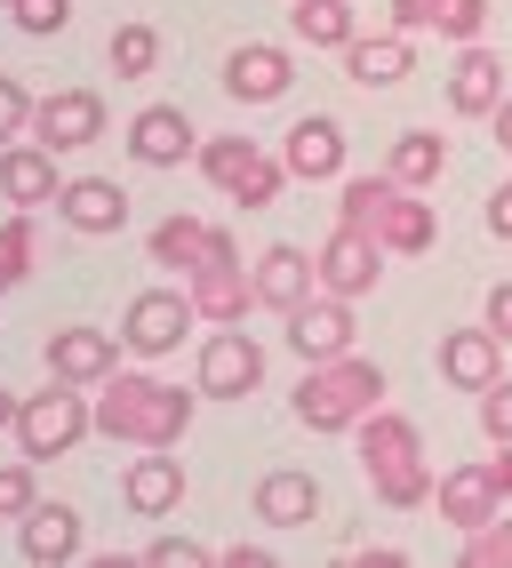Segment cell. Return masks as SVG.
Segmentation results:
<instances>
[{"label":"cell","instance_id":"1","mask_svg":"<svg viewBox=\"0 0 512 568\" xmlns=\"http://www.w3.org/2000/svg\"><path fill=\"white\" fill-rule=\"evenodd\" d=\"M193 400L185 385H161V376H144V368H113L96 385V433L104 440H121V448H176L193 433Z\"/></svg>","mask_w":512,"mask_h":568},{"label":"cell","instance_id":"2","mask_svg":"<svg viewBox=\"0 0 512 568\" xmlns=\"http://www.w3.org/2000/svg\"><path fill=\"white\" fill-rule=\"evenodd\" d=\"M360 473H369V488L392 505V513H417V505H432V465H424V433L409 425L400 408H369L360 416Z\"/></svg>","mask_w":512,"mask_h":568},{"label":"cell","instance_id":"3","mask_svg":"<svg viewBox=\"0 0 512 568\" xmlns=\"http://www.w3.org/2000/svg\"><path fill=\"white\" fill-rule=\"evenodd\" d=\"M337 224H360L369 241H385V256H424L432 248V201H417V184H400L392 169L385 176H345V201H337Z\"/></svg>","mask_w":512,"mask_h":568},{"label":"cell","instance_id":"4","mask_svg":"<svg viewBox=\"0 0 512 568\" xmlns=\"http://www.w3.org/2000/svg\"><path fill=\"white\" fill-rule=\"evenodd\" d=\"M385 368L360 361V353H337V361H305V385H297V416L313 433H352L369 408H385Z\"/></svg>","mask_w":512,"mask_h":568},{"label":"cell","instance_id":"5","mask_svg":"<svg viewBox=\"0 0 512 568\" xmlns=\"http://www.w3.org/2000/svg\"><path fill=\"white\" fill-rule=\"evenodd\" d=\"M96 433V408H89V385H57L49 376V393H32L24 408H17V457H32V465H57V457H72Z\"/></svg>","mask_w":512,"mask_h":568},{"label":"cell","instance_id":"6","mask_svg":"<svg viewBox=\"0 0 512 568\" xmlns=\"http://www.w3.org/2000/svg\"><path fill=\"white\" fill-rule=\"evenodd\" d=\"M185 296H193V313H201L208 328L248 321V305H256V264H240V248H233L225 224H216V248L185 273Z\"/></svg>","mask_w":512,"mask_h":568},{"label":"cell","instance_id":"7","mask_svg":"<svg viewBox=\"0 0 512 568\" xmlns=\"http://www.w3.org/2000/svg\"><path fill=\"white\" fill-rule=\"evenodd\" d=\"M193 161H201V176L216 184V193H233L240 209H273V201H280V184H288V161L256 153L248 136H208Z\"/></svg>","mask_w":512,"mask_h":568},{"label":"cell","instance_id":"8","mask_svg":"<svg viewBox=\"0 0 512 568\" xmlns=\"http://www.w3.org/2000/svg\"><path fill=\"white\" fill-rule=\"evenodd\" d=\"M441 520L449 528H481V520H496L504 513V497H512V440H504V457H481V465H457V473H441Z\"/></svg>","mask_w":512,"mask_h":568},{"label":"cell","instance_id":"9","mask_svg":"<svg viewBox=\"0 0 512 568\" xmlns=\"http://www.w3.org/2000/svg\"><path fill=\"white\" fill-rule=\"evenodd\" d=\"M256 385H265V345L233 321V328H208L201 345V393L208 400H248Z\"/></svg>","mask_w":512,"mask_h":568},{"label":"cell","instance_id":"10","mask_svg":"<svg viewBox=\"0 0 512 568\" xmlns=\"http://www.w3.org/2000/svg\"><path fill=\"white\" fill-rule=\"evenodd\" d=\"M193 321H201V313H193V296H185V288H144L136 305H129V321H121V345L144 353V361H161V353L185 345V328H193Z\"/></svg>","mask_w":512,"mask_h":568},{"label":"cell","instance_id":"11","mask_svg":"<svg viewBox=\"0 0 512 568\" xmlns=\"http://www.w3.org/2000/svg\"><path fill=\"white\" fill-rule=\"evenodd\" d=\"M104 136V97L96 89H57L32 104V144H49V153H81V144Z\"/></svg>","mask_w":512,"mask_h":568},{"label":"cell","instance_id":"12","mask_svg":"<svg viewBox=\"0 0 512 568\" xmlns=\"http://www.w3.org/2000/svg\"><path fill=\"white\" fill-rule=\"evenodd\" d=\"M320 288L328 296H369L377 288V273H385V241H369L360 224H337V233L320 241Z\"/></svg>","mask_w":512,"mask_h":568},{"label":"cell","instance_id":"13","mask_svg":"<svg viewBox=\"0 0 512 568\" xmlns=\"http://www.w3.org/2000/svg\"><path fill=\"white\" fill-rule=\"evenodd\" d=\"M288 345H297V361H337L352 353V296H305L297 313H288Z\"/></svg>","mask_w":512,"mask_h":568},{"label":"cell","instance_id":"14","mask_svg":"<svg viewBox=\"0 0 512 568\" xmlns=\"http://www.w3.org/2000/svg\"><path fill=\"white\" fill-rule=\"evenodd\" d=\"M129 153L144 169H185V153H201V129L185 121V104H144L129 121Z\"/></svg>","mask_w":512,"mask_h":568},{"label":"cell","instance_id":"15","mask_svg":"<svg viewBox=\"0 0 512 568\" xmlns=\"http://www.w3.org/2000/svg\"><path fill=\"white\" fill-rule=\"evenodd\" d=\"M305 296H320V264L305 256V248H265V256H256V305H265V313H297L305 305Z\"/></svg>","mask_w":512,"mask_h":568},{"label":"cell","instance_id":"16","mask_svg":"<svg viewBox=\"0 0 512 568\" xmlns=\"http://www.w3.org/2000/svg\"><path fill=\"white\" fill-rule=\"evenodd\" d=\"M121 497H129L136 520H168L176 505H185V457H168V448H144V457L129 465V480H121Z\"/></svg>","mask_w":512,"mask_h":568},{"label":"cell","instance_id":"17","mask_svg":"<svg viewBox=\"0 0 512 568\" xmlns=\"http://www.w3.org/2000/svg\"><path fill=\"white\" fill-rule=\"evenodd\" d=\"M441 376L457 393H489L504 376V336L496 328H449L441 336Z\"/></svg>","mask_w":512,"mask_h":568},{"label":"cell","instance_id":"18","mask_svg":"<svg viewBox=\"0 0 512 568\" xmlns=\"http://www.w3.org/2000/svg\"><path fill=\"white\" fill-rule=\"evenodd\" d=\"M0 193H9L17 209H49V201L64 193V176H57V153H49V144H32V136L0 144Z\"/></svg>","mask_w":512,"mask_h":568},{"label":"cell","instance_id":"19","mask_svg":"<svg viewBox=\"0 0 512 568\" xmlns=\"http://www.w3.org/2000/svg\"><path fill=\"white\" fill-rule=\"evenodd\" d=\"M121 368V345L104 328H57L49 336V376L57 385H104Z\"/></svg>","mask_w":512,"mask_h":568},{"label":"cell","instance_id":"20","mask_svg":"<svg viewBox=\"0 0 512 568\" xmlns=\"http://www.w3.org/2000/svg\"><path fill=\"white\" fill-rule=\"evenodd\" d=\"M288 49H273V41H240L233 57H225V97H240V104H273V97H288Z\"/></svg>","mask_w":512,"mask_h":568},{"label":"cell","instance_id":"21","mask_svg":"<svg viewBox=\"0 0 512 568\" xmlns=\"http://www.w3.org/2000/svg\"><path fill=\"white\" fill-rule=\"evenodd\" d=\"M280 161H288V176H305V184H328V176H345V129L328 121V112H305V121L288 129Z\"/></svg>","mask_w":512,"mask_h":568},{"label":"cell","instance_id":"22","mask_svg":"<svg viewBox=\"0 0 512 568\" xmlns=\"http://www.w3.org/2000/svg\"><path fill=\"white\" fill-rule=\"evenodd\" d=\"M57 216L72 224V233H121V224H129V193L113 176H64Z\"/></svg>","mask_w":512,"mask_h":568},{"label":"cell","instance_id":"23","mask_svg":"<svg viewBox=\"0 0 512 568\" xmlns=\"http://www.w3.org/2000/svg\"><path fill=\"white\" fill-rule=\"evenodd\" d=\"M449 104L464 112V121H489V112L504 104V57H489L481 41H464V57L449 72Z\"/></svg>","mask_w":512,"mask_h":568},{"label":"cell","instance_id":"24","mask_svg":"<svg viewBox=\"0 0 512 568\" xmlns=\"http://www.w3.org/2000/svg\"><path fill=\"white\" fill-rule=\"evenodd\" d=\"M17 552L24 560H81V513L32 497V513L17 520Z\"/></svg>","mask_w":512,"mask_h":568},{"label":"cell","instance_id":"25","mask_svg":"<svg viewBox=\"0 0 512 568\" xmlns=\"http://www.w3.org/2000/svg\"><path fill=\"white\" fill-rule=\"evenodd\" d=\"M409 64H417V49H409V32H377V41H345V72L360 89H400L409 81Z\"/></svg>","mask_w":512,"mask_h":568},{"label":"cell","instance_id":"26","mask_svg":"<svg viewBox=\"0 0 512 568\" xmlns=\"http://www.w3.org/2000/svg\"><path fill=\"white\" fill-rule=\"evenodd\" d=\"M320 513V480L313 473H265L256 480V520L265 528H305Z\"/></svg>","mask_w":512,"mask_h":568},{"label":"cell","instance_id":"27","mask_svg":"<svg viewBox=\"0 0 512 568\" xmlns=\"http://www.w3.org/2000/svg\"><path fill=\"white\" fill-rule=\"evenodd\" d=\"M288 32L305 49H345L360 24H352V0H288Z\"/></svg>","mask_w":512,"mask_h":568},{"label":"cell","instance_id":"28","mask_svg":"<svg viewBox=\"0 0 512 568\" xmlns=\"http://www.w3.org/2000/svg\"><path fill=\"white\" fill-rule=\"evenodd\" d=\"M385 169H392L400 184H417V193H424V184H441V169H449V136H432V129H400Z\"/></svg>","mask_w":512,"mask_h":568},{"label":"cell","instance_id":"29","mask_svg":"<svg viewBox=\"0 0 512 568\" xmlns=\"http://www.w3.org/2000/svg\"><path fill=\"white\" fill-rule=\"evenodd\" d=\"M208 248H216V224H201V216H161V224H153V264H176V273H193Z\"/></svg>","mask_w":512,"mask_h":568},{"label":"cell","instance_id":"30","mask_svg":"<svg viewBox=\"0 0 512 568\" xmlns=\"http://www.w3.org/2000/svg\"><path fill=\"white\" fill-rule=\"evenodd\" d=\"M32 256H41V233H32V209H17L9 224H0V296L32 273Z\"/></svg>","mask_w":512,"mask_h":568},{"label":"cell","instance_id":"31","mask_svg":"<svg viewBox=\"0 0 512 568\" xmlns=\"http://www.w3.org/2000/svg\"><path fill=\"white\" fill-rule=\"evenodd\" d=\"M104 57H113V72H121V81H144V72L161 64V32H153V24H121Z\"/></svg>","mask_w":512,"mask_h":568},{"label":"cell","instance_id":"32","mask_svg":"<svg viewBox=\"0 0 512 568\" xmlns=\"http://www.w3.org/2000/svg\"><path fill=\"white\" fill-rule=\"evenodd\" d=\"M464 568H512V520H481V528H464Z\"/></svg>","mask_w":512,"mask_h":568},{"label":"cell","instance_id":"33","mask_svg":"<svg viewBox=\"0 0 512 568\" xmlns=\"http://www.w3.org/2000/svg\"><path fill=\"white\" fill-rule=\"evenodd\" d=\"M9 24L32 32V41H49V32L72 24V0H9Z\"/></svg>","mask_w":512,"mask_h":568},{"label":"cell","instance_id":"34","mask_svg":"<svg viewBox=\"0 0 512 568\" xmlns=\"http://www.w3.org/2000/svg\"><path fill=\"white\" fill-rule=\"evenodd\" d=\"M17 136H32V97L17 72H0V144H17Z\"/></svg>","mask_w":512,"mask_h":568},{"label":"cell","instance_id":"35","mask_svg":"<svg viewBox=\"0 0 512 568\" xmlns=\"http://www.w3.org/2000/svg\"><path fill=\"white\" fill-rule=\"evenodd\" d=\"M32 513V457L0 465V520H24Z\"/></svg>","mask_w":512,"mask_h":568},{"label":"cell","instance_id":"36","mask_svg":"<svg viewBox=\"0 0 512 568\" xmlns=\"http://www.w3.org/2000/svg\"><path fill=\"white\" fill-rule=\"evenodd\" d=\"M481 433H489L496 448L512 440V376H496V385L481 393Z\"/></svg>","mask_w":512,"mask_h":568},{"label":"cell","instance_id":"37","mask_svg":"<svg viewBox=\"0 0 512 568\" xmlns=\"http://www.w3.org/2000/svg\"><path fill=\"white\" fill-rule=\"evenodd\" d=\"M449 0H392V32H441Z\"/></svg>","mask_w":512,"mask_h":568},{"label":"cell","instance_id":"38","mask_svg":"<svg viewBox=\"0 0 512 568\" xmlns=\"http://www.w3.org/2000/svg\"><path fill=\"white\" fill-rule=\"evenodd\" d=\"M144 560H153V568H193L201 545H193V537H153V552H144Z\"/></svg>","mask_w":512,"mask_h":568},{"label":"cell","instance_id":"39","mask_svg":"<svg viewBox=\"0 0 512 568\" xmlns=\"http://www.w3.org/2000/svg\"><path fill=\"white\" fill-rule=\"evenodd\" d=\"M489 233H496V241H512V176L489 193Z\"/></svg>","mask_w":512,"mask_h":568},{"label":"cell","instance_id":"40","mask_svg":"<svg viewBox=\"0 0 512 568\" xmlns=\"http://www.w3.org/2000/svg\"><path fill=\"white\" fill-rule=\"evenodd\" d=\"M489 328L512 345V281H496V288H489Z\"/></svg>","mask_w":512,"mask_h":568},{"label":"cell","instance_id":"41","mask_svg":"<svg viewBox=\"0 0 512 568\" xmlns=\"http://www.w3.org/2000/svg\"><path fill=\"white\" fill-rule=\"evenodd\" d=\"M489 121H496V144H504V153H512V97H504V104L489 112Z\"/></svg>","mask_w":512,"mask_h":568},{"label":"cell","instance_id":"42","mask_svg":"<svg viewBox=\"0 0 512 568\" xmlns=\"http://www.w3.org/2000/svg\"><path fill=\"white\" fill-rule=\"evenodd\" d=\"M17 408H24V400H17L9 385H0V425H17Z\"/></svg>","mask_w":512,"mask_h":568},{"label":"cell","instance_id":"43","mask_svg":"<svg viewBox=\"0 0 512 568\" xmlns=\"http://www.w3.org/2000/svg\"><path fill=\"white\" fill-rule=\"evenodd\" d=\"M0 17H9V0H0Z\"/></svg>","mask_w":512,"mask_h":568}]
</instances>
